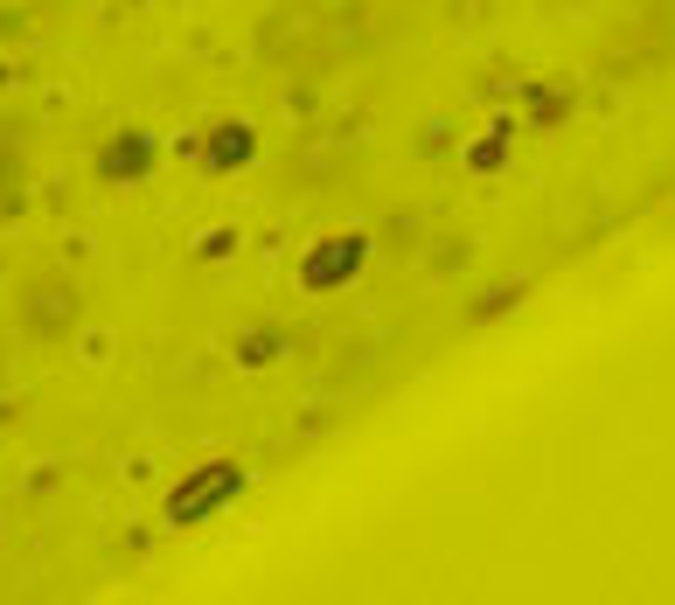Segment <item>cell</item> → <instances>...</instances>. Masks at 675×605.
Returning a JSON list of instances; mask_svg holds the SVG:
<instances>
[{
	"mask_svg": "<svg viewBox=\"0 0 675 605\" xmlns=\"http://www.w3.org/2000/svg\"><path fill=\"white\" fill-rule=\"evenodd\" d=\"M238 494H244V466L238 460H210V466H195L189 481L168 494V522L174 530H195V522H210L216 508H230Z\"/></svg>",
	"mask_w": 675,
	"mask_h": 605,
	"instance_id": "1",
	"label": "cell"
},
{
	"mask_svg": "<svg viewBox=\"0 0 675 605\" xmlns=\"http://www.w3.org/2000/svg\"><path fill=\"white\" fill-rule=\"evenodd\" d=\"M362 258H370V236H362V230H349V236H328L321 251H306L300 285H306V293H342V285L362 272Z\"/></svg>",
	"mask_w": 675,
	"mask_h": 605,
	"instance_id": "2",
	"label": "cell"
},
{
	"mask_svg": "<svg viewBox=\"0 0 675 605\" xmlns=\"http://www.w3.org/2000/svg\"><path fill=\"white\" fill-rule=\"evenodd\" d=\"M153 168V140L147 133H119L105 153H98V174H105V181H140Z\"/></svg>",
	"mask_w": 675,
	"mask_h": 605,
	"instance_id": "3",
	"label": "cell"
},
{
	"mask_svg": "<svg viewBox=\"0 0 675 605\" xmlns=\"http://www.w3.org/2000/svg\"><path fill=\"white\" fill-rule=\"evenodd\" d=\"M251 153H258V133H251V125H238V119H230V125H216V133L202 140V168L230 174V168H244Z\"/></svg>",
	"mask_w": 675,
	"mask_h": 605,
	"instance_id": "4",
	"label": "cell"
},
{
	"mask_svg": "<svg viewBox=\"0 0 675 605\" xmlns=\"http://www.w3.org/2000/svg\"><path fill=\"white\" fill-rule=\"evenodd\" d=\"M293 349L285 327H258V334H238V370H272V362Z\"/></svg>",
	"mask_w": 675,
	"mask_h": 605,
	"instance_id": "5",
	"label": "cell"
},
{
	"mask_svg": "<svg viewBox=\"0 0 675 605\" xmlns=\"http://www.w3.org/2000/svg\"><path fill=\"white\" fill-rule=\"evenodd\" d=\"M466 168H474V174H502V168H508V125H495L487 140L466 147Z\"/></svg>",
	"mask_w": 675,
	"mask_h": 605,
	"instance_id": "6",
	"label": "cell"
},
{
	"mask_svg": "<svg viewBox=\"0 0 675 605\" xmlns=\"http://www.w3.org/2000/svg\"><path fill=\"white\" fill-rule=\"evenodd\" d=\"M70 293H63V285H49V293H36V313H29V327L36 334H57L63 321H70V306H63Z\"/></svg>",
	"mask_w": 675,
	"mask_h": 605,
	"instance_id": "7",
	"label": "cell"
},
{
	"mask_svg": "<svg viewBox=\"0 0 675 605\" xmlns=\"http://www.w3.org/2000/svg\"><path fill=\"white\" fill-rule=\"evenodd\" d=\"M202 258H210V265H223L230 251H238V230H202V244H195Z\"/></svg>",
	"mask_w": 675,
	"mask_h": 605,
	"instance_id": "8",
	"label": "cell"
},
{
	"mask_svg": "<svg viewBox=\"0 0 675 605\" xmlns=\"http://www.w3.org/2000/svg\"><path fill=\"white\" fill-rule=\"evenodd\" d=\"M515 293H523V285H495V293H487V300L474 306V321H495V313H508V306H515Z\"/></svg>",
	"mask_w": 675,
	"mask_h": 605,
	"instance_id": "9",
	"label": "cell"
}]
</instances>
